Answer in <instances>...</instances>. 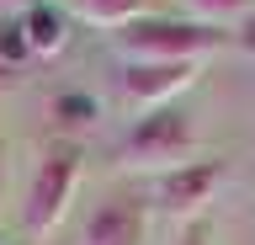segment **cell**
<instances>
[{
	"mask_svg": "<svg viewBox=\"0 0 255 245\" xmlns=\"http://www.w3.org/2000/svg\"><path fill=\"white\" fill-rule=\"evenodd\" d=\"M223 48V32L202 27L191 16H138L117 32V53L128 64H202Z\"/></svg>",
	"mask_w": 255,
	"mask_h": 245,
	"instance_id": "6da1fadb",
	"label": "cell"
},
{
	"mask_svg": "<svg viewBox=\"0 0 255 245\" xmlns=\"http://www.w3.org/2000/svg\"><path fill=\"white\" fill-rule=\"evenodd\" d=\"M197 155V123L181 107H159V112H143L133 128H128L123 149H117V165L123 171H181Z\"/></svg>",
	"mask_w": 255,
	"mask_h": 245,
	"instance_id": "7a4b0ae2",
	"label": "cell"
},
{
	"mask_svg": "<svg viewBox=\"0 0 255 245\" xmlns=\"http://www.w3.org/2000/svg\"><path fill=\"white\" fill-rule=\"evenodd\" d=\"M80 187V144H53L37 160V171H32V187H27V203H21V224H27V235H53L59 229V219L69 213V197H75Z\"/></svg>",
	"mask_w": 255,
	"mask_h": 245,
	"instance_id": "3957f363",
	"label": "cell"
},
{
	"mask_svg": "<svg viewBox=\"0 0 255 245\" xmlns=\"http://www.w3.org/2000/svg\"><path fill=\"white\" fill-rule=\"evenodd\" d=\"M218 187H223V160H191V165H181V171L154 176L159 208L170 213V219H186V224H197V219H202V208L213 203V192H218Z\"/></svg>",
	"mask_w": 255,
	"mask_h": 245,
	"instance_id": "277c9868",
	"label": "cell"
},
{
	"mask_svg": "<svg viewBox=\"0 0 255 245\" xmlns=\"http://www.w3.org/2000/svg\"><path fill=\"white\" fill-rule=\"evenodd\" d=\"M191 80H197V64H123V101L143 117L170 107Z\"/></svg>",
	"mask_w": 255,
	"mask_h": 245,
	"instance_id": "5b68a950",
	"label": "cell"
},
{
	"mask_svg": "<svg viewBox=\"0 0 255 245\" xmlns=\"http://www.w3.org/2000/svg\"><path fill=\"white\" fill-rule=\"evenodd\" d=\"M143 240H149V213L133 197H107L80 229V245H143Z\"/></svg>",
	"mask_w": 255,
	"mask_h": 245,
	"instance_id": "8992f818",
	"label": "cell"
},
{
	"mask_svg": "<svg viewBox=\"0 0 255 245\" xmlns=\"http://www.w3.org/2000/svg\"><path fill=\"white\" fill-rule=\"evenodd\" d=\"M21 37H27L32 59H53V53H64V43H69V16H64L53 0H48V5H27V11H21Z\"/></svg>",
	"mask_w": 255,
	"mask_h": 245,
	"instance_id": "52a82bcc",
	"label": "cell"
},
{
	"mask_svg": "<svg viewBox=\"0 0 255 245\" xmlns=\"http://www.w3.org/2000/svg\"><path fill=\"white\" fill-rule=\"evenodd\" d=\"M64 5H69V16L91 21V27H112V32H123L143 16V0H64Z\"/></svg>",
	"mask_w": 255,
	"mask_h": 245,
	"instance_id": "ba28073f",
	"label": "cell"
},
{
	"mask_svg": "<svg viewBox=\"0 0 255 245\" xmlns=\"http://www.w3.org/2000/svg\"><path fill=\"white\" fill-rule=\"evenodd\" d=\"M191 11V21H202V27H213V32H223V27H234V21H250L255 0H181Z\"/></svg>",
	"mask_w": 255,
	"mask_h": 245,
	"instance_id": "9c48e42d",
	"label": "cell"
},
{
	"mask_svg": "<svg viewBox=\"0 0 255 245\" xmlns=\"http://www.w3.org/2000/svg\"><path fill=\"white\" fill-rule=\"evenodd\" d=\"M53 117H59V123L85 128V123L96 117V101H91V96H59V101H53Z\"/></svg>",
	"mask_w": 255,
	"mask_h": 245,
	"instance_id": "30bf717a",
	"label": "cell"
},
{
	"mask_svg": "<svg viewBox=\"0 0 255 245\" xmlns=\"http://www.w3.org/2000/svg\"><path fill=\"white\" fill-rule=\"evenodd\" d=\"M16 59H32V53H27V37H21V21H5L0 27V64L11 69Z\"/></svg>",
	"mask_w": 255,
	"mask_h": 245,
	"instance_id": "8fae6325",
	"label": "cell"
},
{
	"mask_svg": "<svg viewBox=\"0 0 255 245\" xmlns=\"http://www.w3.org/2000/svg\"><path fill=\"white\" fill-rule=\"evenodd\" d=\"M175 245H207V224H202V219H197V224H186Z\"/></svg>",
	"mask_w": 255,
	"mask_h": 245,
	"instance_id": "7c38bea8",
	"label": "cell"
},
{
	"mask_svg": "<svg viewBox=\"0 0 255 245\" xmlns=\"http://www.w3.org/2000/svg\"><path fill=\"white\" fill-rule=\"evenodd\" d=\"M245 53L255 59V11H250V21H245Z\"/></svg>",
	"mask_w": 255,
	"mask_h": 245,
	"instance_id": "4fadbf2b",
	"label": "cell"
},
{
	"mask_svg": "<svg viewBox=\"0 0 255 245\" xmlns=\"http://www.w3.org/2000/svg\"><path fill=\"white\" fill-rule=\"evenodd\" d=\"M0 187H5V160H0Z\"/></svg>",
	"mask_w": 255,
	"mask_h": 245,
	"instance_id": "5bb4252c",
	"label": "cell"
},
{
	"mask_svg": "<svg viewBox=\"0 0 255 245\" xmlns=\"http://www.w3.org/2000/svg\"><path fill=\"white\" fill-rule=\"evenodd\" d=\"M27 5H48V0H27Z\"/></svg>",
	"mask_w": 255,
	"mask_h": 245,
	"instance_id": "9a60e30c",
	"label": "cell"
}]
</instances>
